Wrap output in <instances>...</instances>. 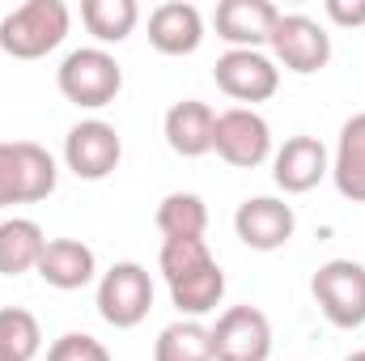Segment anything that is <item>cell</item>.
Listing matches in <instances>:
<instances>
[{"label":"cell","instance_id":"6da1fadb","mask_svg":"<svg viewBox=\"0 0 365 361\" xmlns=\"http://www.w3.org/2000/svg\"><path fill=\"white\" fill-rule=\"evenodd\" d=\"M68 4L64 0H26L0 21V51L13 60H43L68 34Z\"/></svg>","mask_w":365,"mask_h":361},{"label":"cell","instance_id":"7a4b0ae2","mask_svg":"<svg viewBox=\"0 0 365 361\" xmlns=\"http://www.w3.org/2000/svg\"><path fill=\"white\" fill-rule=\"evenodd\" d=\"M56 86L73 106L98 111V106H110L119 98L123 68H119V60L106 47H77V51L64 56V64L56 73Z\"/></svg>","mask_w":365,"mask_h":361},{"label":"cell","instance_id":"3957f363","mask_svg":"<svg viewBox=\"0 0 365 361\" xmlns=\"http://www.w3.org/2000/svg\"><path fill=\"white\" fill-rule=\"evenodd\" d=\"M310 293L331 327H361L365 323V264L357 260H327L314 272Z\"/></svg>","mask_w":365,"mask_h":361},{"label":"cell","instance_id":"277c9868","mask_svg":"<svg viewBox=\"0 0 365 361\" xmlns=\"http://www.w3.org/2000/svg\"><path fill=\"white\" fill-rule=\"evenodd\" d=\"M149 310H153V280L140 264L123 260L110 272H102V280H98V315L110 327L128 332V327L145 323Z\"/></svg>","mask_w":365,"mask_h":361},{"label":"cell","instance_id":"5b68a950","mask_svg":"<svg viewBox=\"0 0 365 361\" xmlns=\"http://www.w3.org/2000/svg\"><path fill=\"white\" fill-rule=\"evenodd\" d=\"M212 149L225 166H238V171H255L272 158V128L259 111L251 106H230L217 115V136H212Z\"/></svg>","mask_w":365,"mask_h":361},{"label":"cell","instance_id":"8992f818","mask_svg":"<svg viewBox=\"0 0 365 361\" xmlns=\"http://www.w3.org/2000/svg\"><path fill=\"white\" fill-rule=\"evenodd\" d=\"M268 47L276 51V64H284L297 77H310L331 60V34L306 13H280Z\"/></svg>","mask_w":365,"mask_h":361},{"label":"cell","instance_id":"52a82bcc","mask_svg":"<svg viewBox=\"0 0 365 361\" xmlns=\"http://www.w3.org/2000/svg\"><path fill=\"white\" fill-rule=\"evenodd\" d=\"M212 336V361H268L272 357V323L255 306H230Z\"/></svg>","mask_w":365,"mask_h":361},{"label":"cell","instance_id":"ba28073f","mask_svg":"<svg viewBox=\"0 0 365 361\" xmlns=\"http://www.w3.org/2000/svg\"><path fill=\"white\" fill-rule=\"evenodd\" d=\"M119 158H123V141H119V132H115L110 123H102V119H81V123L64 136V162H68V171H73L77 179H86V183L106 179V175L119 166Z\"/></svg>","mask_w":365,"mask_h":361},{"label":"cell","instance_id":"9c48e42d","mask_svg":"<svg viewBox=\"0 0 365 361\" xmlns=\"http://www.w3.org/2000/svg\"><path fill=\"white\" fill-rule=\"evenodd\" d=\"M212 77H217V90L230 93L234 102H268L280 90V68L264 51H225Z\"/></svg>","mask_w":365,"mask_h":361},{"label":"cell","instance_id":"30bf717a","mask_svg":"<svg viewBox=\"0 0 365 361\" xmlns=\"http://www.w3.org/2000/svg\"><path fill=\"white\" fill-rule=\"evenodd\" d=\"M280 21V9L272 0H221L217 4V39L230 43V51H259L272 43V30Z\"/></svg>","mask_w":365,"mask_h":361},{"label":"cell","instance_id":"8fae6325","mask_svg":"<svg viewBox=\"0 0 365 361\" xmlns=\"http://www.w3.org/2000/svg\"><path fill=\"white\" fill-rule=\"evenodd\" d=\"M234 230L251 251H280L297 230V213H293V204H284L276 195H251L238 204Z\"/></svg>","mask_w":365,"mask_h":361},{"label":"cell","instance_id":"7c38bea8","mask_svg":"<svg viewBox=\"0 0 365 361\" xmlns=\"http://www.w3.org/2000/svg\"><path fill=\"white\" fill-rule=\"evenodd\" d=\"M327 175H331V153L319 136H289L272 158V179L284 195L314 191Z\"/></svg>","mask_w":365,"mask_h":361},{"label":"cell","instance_id":"4fadbf2b","mask_svg":"<svg viewBox=\"0 0 365 361\" xmlns=\"http://www.w3.org/2000/svg\"><path fill=\"white\" fill-rule=\"evenodd\" d=\"M149 43L162 56H191L204 43V17L195 4L166 0L149 13Z\"/></svg>","mask_w":365,"mask_h":361},{"label":"cell","instance_id":"5bb4252c","mask_svg":"<svg viewBox=\"0 0 365 361\" xmlns=\"http://www.w3.org/2000/svg\"><path fill=\"white\" fill-rule=\"evenodd\" d=\"M212 136H217V111L200 98H182L166 111V145L179 158H204L212 153Z\"/></svg>","mask_w":365,"mask_h":361},{"label":"cell","instance_id":"9a60e30c","mask_svg":"<svg viewBox=\"0 0 365 361\" xmlns=\"http://www.w3.org/2000/svg\"><path fill=\"white\" fill-rule=\"evenodd\" d=\"M34 272L51 289H86L93 280V272H98V260L81 238H47Z\"/></svg>","mask_w":365,"mask_h":361},{"label":"cell","instance_id":"2e32d148","mask_svg":"<svg viewBox=\"0 0 365 361\" xmlns=\"http://www.w3.org/2000/svg\"><path fill=\"white\" fill-rule=\"evenodd\" d=\"M331 179L344 200L365 204V115L344 119L340 141H336V158H331Z\"/></svg>","mask_w":365,"mask_h":361},{"label":"cell","instance_id":"e0dca14e","mask_svg":"<svg viewBox=\"0 0 365 361\" xmlns=\"http://www.w3.org/2000/svg\"><path fill=\"white\" fill-rule=\"evenodd\" d=\"M47 247V234L30 217H9L0 221V276H21L38 268V255Z\"/></svg>","mask_w":365,"mask_h":361},{"label":"cell","instance_id":"ac0fdd59","mask_svg":"<svg viewBox=\"0 0 365 361\" xmlns=\"http://www.w3.org/2000/svg\"><path fill=\"white\" fill-rule=\"evenodd\" d=\"M221 298H225V272H221L217 260L195 272H187L182 280L170 285V302L179 306V315H187V319H200V315L217 310Z\"/></svg>","mask_w":365,"mask_h":361},{"label":"cell","instance_id":"d6986e66","mask_svg":"<svg viewBox=\"0 0 365 361\" xmlns=\"http://www.w3.org/2000/svg\"><path fill=\"white\" fill-rule=\"evenodd\" d=\"M81 21L98 43H123L140 21V4L136 0H81Z\"/></svg>","mask_w":365,"mask_h":361},{"label":"cell","instance_id":"ffe728a7","mask_svg":"<svg viewBox=\"0 0 365 361\" xmlns=\"http://www.w3.org/2000/svg\"><path fill=\"white\" fill-rule=\"evenodd\" d=\"M158 230L162 238H204L208 230V208L191 191H170L158 204Z\"/></svg>","mask_w":365,"mask_h":361},{"label":"cell","instance_id":"44dd1931","mask_svg":"<svg viewBox=\"0 0 365 361\" xmlns=\"http://www.w3.org/2000/svg\"><path fill=\"white\" fill-rule=\"evenodd\" d=\"M153 361H212L208 327L195 319H179V323L162 327V336L153 345Z\"/></svg>","mask_w":365,"mask_h":361},{"label":"cell","instance_id":"7402d4cb","mask_svg":"<svg viewBox=\"0 0 365 361\" xmlns=\"http://www.w3.org/2000/svg\"><path fill=\"white\" fill-rule=\"evenodd\" d=\"M43 349V327L30 310L4 306L0 310V357L4 361H34Z\"/></svg>","mask_w":365,"mask_h":361},{"label":"cell","instance_id":"603a6c76","mask_svg":"<svg viewBox=\"0 0 365 361\" xmlns=\"http://www.w3.org/2000/svg\"><path fill=\"white\" fill-rule=\"evenodd\" d=\"M17 153H21V175H26V204L47 200L56 191V179H60L56 158L34 141H17Z\"/></svg>","mask_w":365,"mask_h":361},{"label":"cell","instance_id":"cb8c5ba5","mask_svg":"<svg viewBox=\"0 0 365 361\" xmlns=\"http://www.w3.org/2000/svg\"><path fill=\"white\" fill-rule=\"evenodd\" d=\"M204 264H212V251H208L204 238H162L158 268H162V276H166V285L182 280L187 272L204 268Z\"/></svg>","mask_w":365,"mask_h":361},{"label":"cell","instance_id":"d4e9b609","mask_svg":"<svg viewBox=\"0 0 365 361\" xmlns=\"http://www.w3.org/2000/svg\"><path fill=\"white\" fill-rule=\"evenodd\" d=\"M9 204H26V175H21L17 141H0V208Z\"/></svg>","mask_w":365,"mask_h":361},{"label":"cell","instance_id":"484cf974","mask_svg":"<svg viewBox=\"0 0 365 361\" xmlns=\"http://www.w3.org/2000/svg\"><path fill=\"white\" fill-rule=\"evenodd\" d=\"M47 361H110L106 345L90 336V332H64L51 349H47Z\"/></svg>","mask_w":365,"mask_h":361},{"label":"cell","instance_id":"4316f807","mask_svg":"<svg viewBox=\"0 0 365 361\" xmlns=\"http://www.w3.org/2000/svg\"><path fill=\"white\" fill-rule=\"evenodd\" d=\"M323 13L336 21V26H344V30H357V26H365V0H327L323 4Z\"/></svg>","mask_w":365,"mask_h":361},{"label":"cell","instance_id":"83f0119b","mask_svg":"<svg viewBox=\"0 0 365 361\" xmlns=\"http://www.w3.org/2000/svg\"><path fill=\"white\" fill-rule=\"evenodd\" d=\"M344 361H365V349H361V353H353V357H344Z\"/></svg>","mask_w":365,"mask_h":361},{"label":"cell","instance_id":"f1b7e54d","mask_svg":"<svg viewBox=\"0 0 365 361\" xmlns=\"http://www.w3.org/2000/svg\"><path fill=\"white\" fill-rule=\"evenodd\" d=\"M0 361H4V357H0Z\"/></svg>","mask_w":365,"mask_h":361}]
</instances>
